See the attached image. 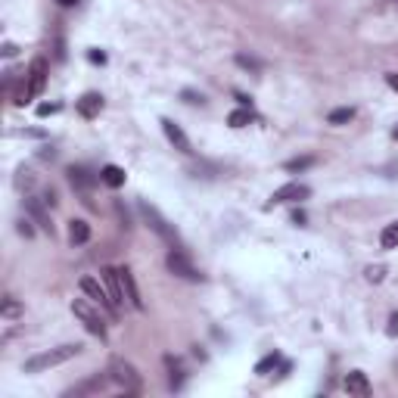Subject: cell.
Returning a JSON list of instances; mask_svg holds the SVG:
<instances>
[{"mask_svg":"<svg viewBox=\"0 0 398 398\" xmlns=\"http://www.w3.org/2000/svg\"><path fill=\"white\" fill-rule=\"evenodd\" d=\"M44 206H47L44 199H34V197H28V199H25V212L32 215V221H34V224H41V230L53 234V224H50V215L44 212Z\"/></svg>","mask_w":398,"mask_h":398,"instance_id":"8fae6325","label":"cell"},{"mask_svg":"<svg viewBox=\"0 0 398 398\" xmlns=\"http://www.w3.org/2000/svg\"><path fill=\"white\" fill-rule=\"evenodd\" d=\"M56 4H60V6H75L78 0H56Z\"/></svg>","mask_w":398,"mask_h":398,"instance_id":"d6a6232c","label":"cell"},{"mask_svg":"<svg viewBox=\"0 0 398 398\" xmlns=\"http://www.w3.org/2000/svg\"><path fill=\"white\" fill-rule=\"evenodd\" d=\"M115 274H119V289H121V299L131 302V308L143 311V302H140V293H137V284L131 277V271L128 267H115Z\"/></svg>","mask_w":398,"mask_h":398,"instance_id":"30bf717a","label":"cell"},{"mask_svg":"<svg viewBox=\"0 0 398 398\" xmlns=\"http://www.w3.org/2000/svg\"><path fill=\"white\" fill-rule=\"evenodd\" d=\"M25 78H28V84H25V103H28V100L41 97L44 88H47V62L44 60H34Z\"/></svg>","mask_w":398,"mask_h":398,"instance_id":"52a82bcc","label":"cell"},{"mask_svg":"<svg viewBox=\"0 0 398 398\" xmlns=\"http://www.w3.org/2000/svg\"><path fill=\"white\" fill-rule=\"evenodd\" d=\"M88 240H91V224L81 221V218H75L69 224V243L72 246H84Z\"/></svg>","mask_w":398,"mask_h":398,"instance_id":"2e32d148","label":"cell"},{"mask_svg":"<svg viewBox=\"0 0 398 398\" xmlns=\"http://www.w3.org/2000/svg\"><path fill=\"white\" fill-rule=\"evenodd\" d=\"M137 206H140V215H143V221H147L150 227H153V230H156L159 237H162L165 243H171V246H175V249H184V243H180V237H178L175 224H168V221H165L162 215H159V208H156V206H150V202H143V199L137 202Z\"/></svg>","mask_w":398,"mask_h":398,"instance_id":"7a4b0ae2","label":"cell"},{"mask_svg":"<svg viewBox=\"0 0 398 398\" xmlns=\"http://www.w3.org/2000/svg\"><path fill=\"white\" fill-rule=\"evenodd\" d=\"M383 277H386V267H383V265H371V267H367V280H371V284H380Z\"/></svg>","mask_w":398,"mask_h":398,"instance_id":"cb8c5ba5","label":"cell"},{"mask_svg":"<svg viewBox=\"0 0 398 398\" xmlns=\"http://www.w3.org/2000/svg\"><path fill=\"white\" fill-rule=\"evenodd\" d=\"M69 180H72V187H75V190L88 193V190H93V187H97L100 171L88 168V165H72V168H69Z\"/></svg>","mask_w":398,"mask_h":398,"instance_id":"9c48e42d","label":"cell"},{"mask_svg":"<svg viewBox=\"0 0 398 398\" xmlns=\"http://www.w3.org/2000/svg\"><path fill=\"white\" fill-rule=\"evenodd\" d=\"M162 131H165V137H168L171 143H175V150H180V153H193V150H190V140H187V134L180 131V128H178L171 119H162Z\"/></svg>","mask_w":398,"mask_h":398,"instance_id":"4fadbf2b","label":"cell"},{"mask_svg":"<svg viewBox=\"0 0 398 398\" xmlns=\"http://www.w3.org/2000/svg\"><path fill=\"white\" fill-rule=\"evenodd\" d=\"M184 100H187V103H206V100H202V93H193V91H184Z\"/></svg>","mask_w":398,"mask_h":398,"instance_id":"83f0119b","label":"cell"},{"mask_svg":"<svg viewBox=\"0 0 398 398\" xmlns=\"http://www.w3.org/2000/svg\"><path fill=\"white\" fill-rule=\"evenodd\" d=\"M252 119H256V115H252V110H234V112L227 115V125H230V128H246Z\"/></svg>","mask_w":398,"mask_h":398,"instance_id":"ffe728a7","label":"cell"},{"mask_svg":"<svg viewBox=\"0 0 398 398\" xmlns=\"http://www.w3.org/2000/svg\"><path fill=\"white\" fill-rule=\"evenodd\" d=\"M106 386V376H91V380L88 383H81V386H75V389H72V395H84V392H100V389H103Z\"/></svg>","mask_w":398,"mask_h":398,"instance_id":"d6986e66","label":"cell"},{"mask_svg":"<svg viewBox=\"0 0 398 398\" xmlns=\"http://www.w3.org/2000/svg\"><path fill=\"white\" fill-rule=\"evenodd\" d=\"M380 246H383V249H398V221H392V224H386V227H383Z\"/></svg>","mask_w":398,"mask_h":398,"instance_id":"ac0fdd59","label":"cell"},{"mask_svg":"<svg viewBox=\"0 0 398 398\" xmlns=\"http://www.w3.org/2000/svg\"><path fill=\"white\" fill-rule=\"evenodd\" d=\"M72 314L78 317V321L84 324V330L93 333V336H100V339H106V321L100 317V311L91 305V302H84V299H75L72 302Z\"/></svg>","mask_w":398,"mask_h":398,"instance_id":"3957f363","label":"cell"},{"mask_svg":"<svg viewBox=\"0 0 398 398\" xmlns=\"http://www.w3.org/2000/svg\"><path fill=\"white\" fill-rule=\"evenodd\" d=\"M314 165V156H299V159H289L286 162V171H305Z\"/></svg>","mask_w":398,"mask_h":398,"instance_id":"603a6c76","label":"cell"},{"mask_svg":"<svg viewBox=\"0 0 398 398\" xmlns=\"http://www.w3.org/2000/svg\"><path fill=\"white\" fill-rule=\"evenodd\" d=\"M237 66H243V69H252V72H258V69H262V62H258V60H252V56H246V53H240V56H237Z\"/></svg>","mask_w":398,"mask_h":398,"instance_id":"d4e9b609","label":"cell"},{"mask_svg":"<svg viewBox=\"0 0 398 398\" xmlns=\"http://www.w3.org/2000/svg\"><path fill=\"white\" fill-rule=\"evenodd\" d=\"M352 119H354V110H352V106H343V110H333V112L327 115L330 125H345V121H352Z\"/></svg>","mask_w":398,"mask_h":398,"instance_id":"7402d4cb","label":"cell"},{"mask_svg":"<svg viewBox=\"0 0 398 398\" xmlns=\"http://www.w3.org/2000/svg\"><path fill=\"white\" fill-rule=\"evenodd\" d=\"M91 62H100V66H103V62H106V53H100V50H91Z\"/></svg>","mask_w":398,"mask_h":398,"instance_id":"f546056e","label":"cell"},{"mask_svg":"<svg viewBox=\"0 0 398 398\" xmlns=\"http://www.w3.org/2000/svg\"><path fill=\"white\" fill-rule=\"evenodd\" d=\"M392 137H395V140H398V128H392Z\"/></svg>","mask_w":398,"mask_h":398,"instance_id":"836d02e7","label":"cell"},{"mask_svg":"<svg viewBox=\"0 0 398 398\" xmlns=\"http://www.w3.org/2000/svg\"><path fill=\"white\" fill-rule=\"evenodd\" d=\"M386 333H389V336H398V314L389 317V327H386Z\"/></svg>","mask_w":398,"mask_h":398,"instance_id":"f1b7e54d","label":"cell"},{"mask_svg":"<svg viewBox=\"0 0 398 398\" xmlns=\"http://www.w3.org/2000/svg\"><path fill=\"white\" fill-rule=\"evenodd\" d=\"M19 234H22V237H34V227H32V221H19Z\"/></svg>","mask_w":398,"mask_h":398,"instance_id":"4316f807","label":"cell"},{"mask_svg":"<svg viewBox=\"0 0 398 398\" xmlns=\"http://www.w3.org/2000/svg\"><path fill=\"white\" fill-rule=\"evenodd\" d=\"M81 293H88L91 296V299L93 302H97V305H103L106 311H110V314L115 317V314H119V302H115L112 299V296L110 293H106V289L103 286H100L97 284V280H93V277H81Z\"/></svg>","mask_w":398,"mask_h":398,"instance_id":"ba28073f","label":"cell"},{"mask_svg":"<svg viewBox=\"0 0 398 398\" xmlns=\"http://www.w3.org/2000/svg\"><path fill=\"white\" fill-rule=\"evenodd\" d=\"M345 392L358 395V398L371 395V380H367V373L364 371H352L349 376H345Z\"/></svg>","mask_w":398,"mask_h":398,"instance_id":"7c38bea8","label":"cell"},{"mask_svg":"<svg viewBox=\"0 0 398 398\" xmlns=\"http://www.w3.org/2000/svg\"><path fill=\"white\" fill-rule=\"evenodd\" d=\"M395 4H398V0H395Z\"/></svg>","mask_w":398,"mask_h":398,"instance_id":"e575fe53","label":"cell"},{"mask_svg":"<svg viewBox=\"0 0 398 398\" xmlns=\"http://www.w3.org/2000/svg\"><path fill=\"white\" fill-rule=\"evenodd\" d=\"M110 380L112 383H119L121 389H125L128 395H137L140 392V376H137V371L128 361H121V358H115L112 361V367H110Z\"/></svg>","mask_w":398,"mask_h":398,"instance_id":"277c9868","label":"cell"},{"mask_svg":"<svg viewBox=\"0 0 398 398\" xmlns=\"http://www.w3.org/2000/svg\"><path fill=\"white\" fill-rule=\"evenodd\" d=\"M386 84H389V88H395V91H398V75H386Z\"/></svg>","mask_w":398,"mask_h":398,"instance_id":"1f68e13d","label":"cell"},{"mask_svg":"<svg viewBox=\"0 0 398 398\" xmlns=\"http://www.w3.org/2000/svg\"><path fill=\"white\" fill-rule=\"evenodd\" d=\"M100 184L112 187V190H119L121 184H125V171L119 168V165H106V168H100Z\"/></svg>","mask_w":398,"mask_h":398,"instance_id":"e0dca14e","label":"cell"},{"mask_svg":"<svg viewBox=\"0 0 398 398\" xmlns=\"http://www.w3.org/2000/svg\"><path fill=\"white\" fill-rule=\"evenodd\" d=\"M308 197H311L308 187L299 184V180H293V184H284V187H277V190L271 193V199H267V208L284 206V202H299V199H308Z\"/></svg>","mask_w":398,"mask_h":398,"instance_id":"8992f818","label":"cell"},{"mask_svg":"<svg viewBox=\"0 0 398 398\" xmlns=\"http://www.w3.org/2000/svg\"><path fill=\"white\" fill-rule=\"evenodd\" d=\"M78 352H81V345H78V343L47 349V352H41V354H34V358L25 361V373H41V371H50V367H56V364H66V361L75 358Z\"/></svg>","mask_w":398,"mask_h":398,"instance_id":"6da1fadb","label":"cell"},{"mask_svg":"<svg viewBox=\"0 0 398 398\" xmlns=\"http://www.w3.org/2000/svg\"><path fill=\"white\" fill-rule=\"evenodd\" d=\"M100 110H103V97L100 93H84L81 100H78V112L84 115V119H93V115H100Z\"/></svg>","mask_w":398,"mask_h":398,"instance_id":"9a60e30c","label":"cell"},{"mask_svg":"<svg viewBox=\"0 0 398 398\" xmlns=\"http://www.w3.org/2000/svg\"><path fill=\"white\" fill-rule=\"evenodd\" d=\"M60 110H62L60 103H41V106H38V115L44 119V115H53V112H60Z\"/></svg>","mask_w":398,"mask_h":398,"instance_id":"484cf974","label":"cell"},{"mask_svg":"<svg viewBox=\"0 0 398 398\" xmlns=\"http://www.w3.org/2000/svg\"><path fill=\"white\" fill-rule=\"evenodd\" d=\"M280 361H284V358H280V354H277V352H271V354H265V358H262V361H258V364H256V373H258V376H265L267 371H274V367H277V364H280Z\"/></svg>","mask_w":398,"mask_h":398,"instance_id":"44dd1931","label":"cell"},{"mask_svg":"<svg viewBox=\"0 0 398 398\" xmlns=\"http://www.w3.org/2000/svg\"><path fill=\"white\" fill-rule=\"evenodd\" d=\"M293 224H305V212H302V208H296L293 212Z\"/></svg>","mask_w":398,"mask_h":398,"instance_id":"4dcf8cb0","label":"cell"},{"mask_svg":"<svg viewBox=\"0 0 398 398\" xmlns=\"http://www.w3.org/2000/svg\"><path fill=\"white\" fill-rule=\"evenodd\" d=\"M165 367H168V386H171V389H180V386H184L187 371H184V364H180L175 354H165Z\"/></svg>","mask_w":398,"mask_h":398,"instance_id":"5bb4252c","label":"cell"},{"mask_svg":"<svg viewBox=\"0 0 398 398\" xmlns=\"http://www.w3.org/2000/svg\"><path fill=\"white\" fill-rule=\"evenodd\" d=\"M165 265H168L171 274H178V277H184V280H193V284H199V280H202V274L190 265V258H187L184 249H171L168 258H165Z\"/></svg>","mask_w":398,"mask_h":398,"instance_id":"5b68a950","label":"cell"}]
</instances>
